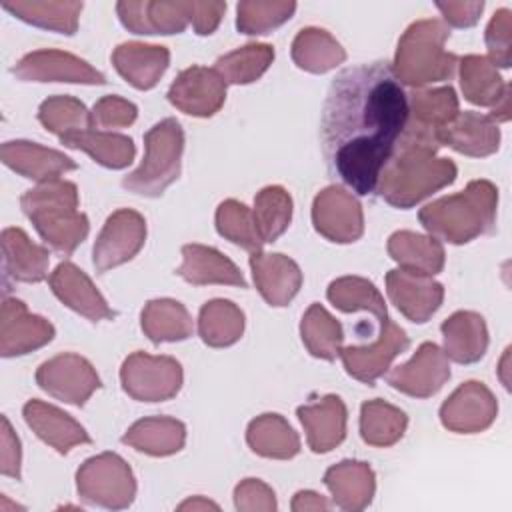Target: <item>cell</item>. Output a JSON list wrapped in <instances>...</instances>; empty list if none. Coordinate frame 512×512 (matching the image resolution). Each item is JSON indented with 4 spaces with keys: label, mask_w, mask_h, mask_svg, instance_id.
Here are the masks:
<instances>
[{
    "label": "cell",
    "mask_w": 512,
    "mask_h": 512,
    "mask_svg": "<svg viewBox=\"0 0 512 512\" xmlns=\"http://www.w3.org/2000/svg\"><path fill=\"white\" fill-rule=\"evenodd\" d=\"M408 118V94L390 62H362L338 72L320 120L330 174L358 196L374 194Z\"/></svg>",
    "instance_id": "1"
},
{
    "label": "cell",
    "mask_w": 512,
    "mask_h": 512,
    "mask_svg": "<svg viewBox=\"0 0 512 512\" xmlns=\"http://www.w3.org/2000/svg\"><path fill=\"white\" fill-rule=\"evenodd\" d=\"M498 190L488 180H472L466 190L430 202L418 214L422 226L452 244L470 242L494 230Z\"/></svg>",
    "instance_id": "2"
},
{
    "label": "cell",
    "mask_w": 512,
    "mask_h": 512,
    "mask_svg": "<svg viewBox=\"0 0 512 512\" xmlns=\"http://www.w3.org/2000/svg\"><path fill=\"white\" fill-rule=\"evenodd\" d=\"M434 150L398 142L390 162L382 170L376 192L396 206L410 208L428 194L448 186L456 178V166L452 160H434Z\"/></svg>",
    "instance_id": "3"
},
{
    "label": "cell",
    "mask_w": 512,
    "mask_h": 512,
    "mask_svg": "<svg viewBox=\"0 0 512 512\" xmlns=\"http://www.w3.org/2000/svg\"><path fill=\"white\" fill-rule=\"evenodd\" d=\"M78 192L72 182L52 180L22 196V210L44 242L70 256L88 234V218L76 212Z\"/></svg>",
    "instance_id": "4"
},
{
    "label": "cell",
    "mask_w": 512,
    "mask_h": 512,
    "mask_svg": "<svg viewBox=\"0 0 512 512\" xmlns=\"http://www.w3.org/2000/svg\"><path fill=\"white\" fill-rule=\"evenodd\" d=\"M450 30L440 20L414 22L398 42L394 72L408 86L448 80L456 68V54L444 50Z\"/></svg>",
    "instance_id": "5"
},
{
    "label": "cell",
    "mask_w": 512,
    "mask_h": 512,
    "mask_svg": "<svg viewBox=\"0 0 512 512\" xmlns=\"http://www.w3.org/2000/svg\"><path fill=\"white\" fill-rule=\"evenodd\" d=\"M146 156L138 170L122 180V186L134 194L160 196L180 174V156L184 134L174 118L152 126L144 136Z\"/></svg>",
    "instance_id": "6"
},
{
    "label": "cell",
    "mask_w": 512,
    "mask_h": 512,
    "mask_svg": "<svg viewBox=\"0 0 512 512\" xmlns=\"http://www.w3.org/2000/svg\"><path fill=\"white\" fill-rule=\"evenodd\" d=\"M78 492L92 504L124 508L134 500L136 484L126 462L116 454H100L78 470Z\"/></svg>",
    "instance_id": "7"
},
{
    "label": "cell",
    "mask_w": 512,
    "mask_h": 512,
    "mask_svg": "<svg viewBox=\"0 0 512 512\" xmlns=\"http://www.w3.org/2000/svg\"><path fill=\"white\" fill-rule=\"evenodd\" d=\"M122 388L136 400L162 402L172 398L182 386V368L174 358L148 356L136 352L126 358L122 370Z\"/></svg>",
    "instance_id": "8"
},
{
    "label": "cell",
    "mask_w": 512,
    "mask_h": 512,
    "mask_svg": "<svg viewBox=\"0 0 512 512\" xmlns=\"http://www.w3.org/2000/svg\"><path fill=\"white\" fill-rule=\"evenodd\" d=\"M36 382L48 394L74 406H84L90 394L100 388V378L90 362L76 354H62L44 362L36 372Z\"/></svg>",
    "instance_id": "9"
},
{
    "label": "cell",
    "mask_w": 512,
    "mask_h": 512,
    "mask_svg": "<svg viewBox=\"0 0 512 512\" xmlns=\"http://www.w3.org/2000/svg\"><path fill=\"white\" fill-rule=\"evenodd\" d=\"M146 238V222L134 210H118L114 212L96 244H94V266L98 272H106L114 266H120L132 260L142 248Z\"/></svg>",
    "instance_id": "10"
},
{
    "label": "cell",
    "mask_w": 512,
    "mask_h": 512,
    "mask_svg": "<svg viewBox=\"0 0 512 512\" xmlns=\"http://www.w3.org/2000/svg\"><path fill=\"white\" fill-rule=\"evenodd\" d=\"M312 220L314 228L332 242H354L364 230L358 200L338 186H330L316 196Z\"/></svg>",
    "instance_id": "11"
},
{
    "label": "cell",
    "mask_w": 512,
    "mask_h": 512,
    "mask_svg": "<svg viewBox=\"0 0 512 512\" xmlns=\"http://www.w3.org/2000/svg\"><path fill=\"white\" fill-rule=\"evenodd\" d=\"M380 338L372 342L370 346L358 348V346H348L342 348L338 354L342 356V362L346 366V372L354 376L360 382H366L368 386L374 384L378 376H382L392 362L396 354L408 348L410 340L404 334L402 328H398L394 322L386 320L380 326Z\"/></svg>",
    "instance_id": "12"
},
{
    "label": "cell",
    "mask_w": 512,
    "mask_h": 512,
    "mask_svg": "<svg viewBox=\"0 0 512 512\" xmlns=\"http://www.w3.org/2000/svg\"><path fill=\"white\" fill-rule=\"evenodd\" d=\"M12 74L22 80L34 82H80V84H106L102 72L94 70L88 62L58 50H38L24 56Z\"/></svg>",
    "instance_id": "13"
},
{
    "label": "cell",
    "mask_w": 512,
    "mask_h": 512,
    "mask_svg": "<svg viewBox=\"0 0 512 512\" xmlns=\"http://www.w3.org/2000/svg\"><path fill=\"white\" fill-rule=\"evenodd\" d=\"M226 98V82L216 70L192 66L184 70L168 90V100L192 116H212Z\"/></svg>",
    "instance_id": "14"
},
{
    "label": "cell",
    "mask_w": 512,
    "mask_h": 512,
    "mask_svg": "<svg viewBox=\"0 0 512 512\" xmlns=\"http://www.w3.org/2000/svg\"><path fill=\"white\" fill-rule=\"evenodd\" d=\"M386 290L396 308L412 322H426L442 304L444 288L432 276L390 270L386 276Z\"/></svg>",
    "instance_id": "15"
},
{
    "label": "cell",
    "mask_w": 512,
    "mask_h": 512,
    "mask_svg": "<svg viewBox=\"0 0 512 512\" xmlns=\"http://www.w3.org/2000/svg\"><path fill=\"white\" fill-rule=\"evenodd\" d=\"M498 412L492 392L482 382L462 384L440 408V420L454 432H480L488 428Z\"/></svg>",
    "instance_id": "16"
},
{
    "label": "cell",
    "mask_w": 512,
    "mask_h": 512,
    "mask_svg": "<svg viewBox=\"0 0 512 512\" xmlns=\"http://www.w3.org/2000/svg\"><path fill=\"white\" fill-rule=\"evenodd\" d=\"M448 378L450 366L446 354L436 344L424 342L408 364L398 366L388 374V384L404 394L428 398L436 394Z\"/></svg>",
    "instance_id": "17"
},
{
    "label": "cell",
    "mask_w": 512,
    "mask_h": 512,
    "mask_svg": "<svg viewBox=\"0 0 512 512\" xmlns=\"http://www.w3.org/2000/svg\"><path fill=\"white\" fill-rule=\"evenodd\" d=\"M122 24L134 34H178L188 22V2H118Z\"/></svg>",
    "instance_id": "18"
},
{
    "label": "cell",
    "mask_w": 512,
    "mask_h": 512,
    "mask_svg": "<svg viewBox=\"0 0 512 512\" xmlns=\"http://www.w3.org/2000/svg\"><path fill=\"white\" fill-rule=\"evenodd\" d=\"M408 104H412V122L406 124L404 134L436 144H440V130L458 116V98L450 86L414 92L412 98H408Z\"/></svg>",
    "instance_id": "19"
},
{
    "label": "cell",
    "mask_w": 512,
    "mask_h": 512,
    "mask_svg": "<svg viewBox=\"0 0 512 512\" xmlns=\"http://www.w3.org/2000/svg\"><path fill=\"white\" fill-rule=\"evenodd\" d=\"M250 266L256 288L272 306H286L302 284L300 268L282 254L252 252Z\"/></svg>",
    "instance_id": "20"
},
{
    "label": "cell",
    "mask_w": 512,
    "mask_h": 512,
    "mask_svg": "<svg viewBox=\"0 0 512 512\" xmlns=\"http://www.w3.org/2000/svg\"><path fill=\"white\" fill-rule=\"evenodd\" d=\"M52 292L72 310L84 314L90 320H102V318H114L116 312L110 310L106 300L100 296V292L94 288L90 278L78 270L70 262H62L54 274L50 276Z\"/></svg>",
    "instance_id": "21"
},
{
    "label": "cell",
    "mask_w": 512,
    "mask_h": 512,
    "mask_svg": "<svg viewBox=\"0 0 512 512\" xmlns=\"http://www.w3.org/2000/svg\"><path fill=\"white\" fill-rule=\"evenodd\" d=\"M438 140L466 156H488L498 150L500 130L490 116L462 112L440 130Z\"/></svg>",
    "instance_id": "22"
},
{
    "label": "cell",
    "mask_w": 512,
    "mask_h": 512,
    "mask_svg": "<svg viewBox=\"0 0 512 512\" xmlns=\"http://www.w3.org/2000/svg\"><path fill=\"white\" fill-rule=\"evenodd\" d=\"M2 162L26 178L48 182L56 180L58 174L76 170L78 164L62 152L42 148L34 142H6L2 148Z\"/></svg>",
    "instance_id": "23"
},
{
    "label": "cell",
    "mask_w": 512,
    "mask_h": 512,
    "mask_svg": "<svg viewBox=\"0 0 512 512\" xmlns=\"http://www.w3.org/2000/svg\"><path fill=\"white\" fill-rule=\"evenodd\" d=\"M24 418H26V424L38 434V438L54 446L60 454H66L74 444L90 442V436L86 434V430L56 406L30 400L24 406Z\"/></svg>",
    "instance_id": "24"
},
{
    "label": "cell",
    "mask_w": 512,
    "mask_h": 512,
    "mask_svg": "<svg viewBox=\"0 0 512 512\" xmlns=\"http://www.w3.org/2000/svg\"><path fill=\"white\" fill-rule=\"evenodd\" d=\"M298 418L314 452H328L344 440L346 408L338 396H326L318 404L300 406Z\"/></svg>",
    "instance_id": "25"
},
{
    "label": "cell",
    "mask_w": 512,
    "mask_h": 512,
    "mask_svg": "<svg viewBox=\"0 0 512 512\" xmlns=\"http://www.w3.org/2000/svg\"><path fill=\"white\" fill-rule=\"evenodd\" d=\"M168 60L170 52L164 46H146L138 42L120 44L112 54L116 70L138 90L152 88L168 68Z\"/></svg>",
    "instance_id": "26"
},
{
    "label": "cell",
    "mask_w": 512,
    "mask_h": 512,
    "mask_svg": "<svg viewBox=\"0 0 512 512\" xmlns=\"http://www.w3.org/2000/svg\"><path fill=\"white\" fill-rule=\"evenodd\" d=\"M184 262L178 268V274L192 284H232L246 288V280L236 268L232 260L222 256L214 248H206L200 244H186L182 248Z\"/></svg>",
    "instance_id": "27"
},
{
    "label": "cell",
    "mask_w": 512,
    "mask_h": 512,
    "mask_svg": "<svg viewBox=\"0 0 512 512\" xmlns=\"http://www.w3.org/2000/svg\"><path fill=\"white\" fill-rule=\"evenodd\" d=\"M446 356L460 364L480 360L488 346V330L484 318L474 312H456L442 324Z\"/></svg>",
    "instance_id": "28"
},
{
    "label": "cell",
    "mask_w": 512,
    "mask_h": 512,
    "mask_svg": "<svg viewBox=\"0 0 512 512\" xmlns=\"http://www.w3.org/2000/svg\"><path fill=\"white\" fill-rule=\"evenodd\" d=\"M388 252L402 270L418 274H438L444 266V248L436 238L420 236L408 230L394 232L388 240Z\"/></svg>",
    "instance_id": "29"
},
{
    "label": "cell",
    "mask_w": 512,
    "mask_h": 512,
    "mask_svg": "<svg viewBox=\"0 0 512 512\" xmlns=\"http://www.w3.org/2000/svg\"><path fill=\"white\" fill-rule=\"evenodd\" d=\"M4 270L20 282H42L48 270V252L30 242L20 228L2 232Z\"/></svg>",
    "instance_id": "30"
},
{
    "label": "cell",
    "mask_w": 512,
    "mask_h": 512,
    "mask_svg": "<svg viewBox=\"0 0 512 512\" xmlns=\"http://www.w3.org/2000/svg\"><path fill=\"white\" fill-rule=\"evenodd\" d=\"M324 484L334 494V500L340 508L354 510L370 504L374 494V474L364 462H342L332 466Z\"/></svg>",
    "instance_id": "31"
},
{
    "label": "cell",
    "mask_w": 512,
    "mask_h": 512,
    "mask_svg": "<svg viewBox=\"0 0 512 512\" xmlns=\"http://www.w3.org/2000/svg\"><path fill=\"white\" fill-rule=\"evenodd\" d=\"M184 424L172 418H146L136 422L124 436L122 442L134 446L138 452L152 456L174 454L184 444Z\"/></svg>",
    "instance_id": "32"
},
{
    "label": "cell",
    "mask_w": 512,
    "mask_h": 512,
    "mask_svg": "<svg viewBox=\"0 0 512 512\" xmlns=\"http://www.w3.org/2000/svg\"><path fill=\"white\" fill-rule=\"evenodd\" d=\"M60 142L68 148H78L88 152L94 158V162L114 170L128 166L134 158V142L132 138L122 134L84 130V132L62 136Z\"/></svg>",
    "instance_id": "33"
},
{
    "label": "cell",
    "mask_w": 512,
    "mask_h": 512,
    "mask_svg": "<svg viewBox=\"0 0 512 512\" xmlns=\"http://www.w3.org/2000/svg\"><path fill=\"white\" fill-rule=\"evenodd\" d=\"M292 58L298 68L322 74L338 66L346 58V52L326 30L306 28L294 38Z\"/></svg>",
    "instance_id": "34"
},
{
    "label": "cell",
    "mask_w": 512,
    "mask_h": 512,
    "mask_svg": "<svg viewBox=\"0 0 512 512\" xmlns=\"http://www.w3.org/2000/svg\"><path fill=\"white\" fill-rule=\"evenodd\" d=\"M460 78L466 100L478 106H496L508 88L496 66L484 56H464L460 62Z\"/></svg>",
    "instance_id": "35"
},
{
    "label": "cell",
    "mask_w": 512,
    "mask_h": 512,
    "mask_svg": "<svg viewBox=\"0 0 512 512\" xmlns=\"http://www.w3.org/2000/svg\"><path fill=\"white\" fill-rule=\"evenodd\" d=\"M250 448L268 458H292L300 450L298 436L278 414H264L248 428Z\"/></svg>",
    "instance_id": "36"
},
{
    "label": "cell",
    "mask_w": 512,
    "mask_h": 512,
    "mask_svg": "<svg viewBox=\"0 0 512 512\" xmlns=\"http://www.w3.org/2000/svg\"><path fill=\"white\" fill-rule=\"evenodd\" d=\"M2 8L28 24L70 36L76 32L82 2H2Z\"/></svg>",
    "instance_id": "37"
},
{
    "label": "cell",
    "mask_w": 512,
    "mask_h": 512,
    "mask_svg": "<svg viewBox=\"0 0 512 512\" xmlns=\"http://www.w3.org/2000/svg\"><path fill=\"white\" fill-rule=\"evenodd\" d=\"M142 330L154 344L184 340L192 332L186 308L174 300H152L142 312Z\"/></svg>",
    "instance_id": "38"
},
{
    "label": "cell",
    "mask_w": 512,
    "mask_h": 512,
    "mask_svg": "<svg viewBox=\"0 0 512 512\" xmlns=\"http://www.w3.org/2000/svg\"><path fill=\"white\" fill-rule=\"evenodd\" d=\"M244 328L242 312L228 300H212L202 306L198 318L200 338L208 346L234 344Z\"/></svg>",
    "instance_id": "39"
},
{
    "label": "cell",
    "mask_w": 512,
    "mask_h": 512,
    "mask_svg": "<svg viewBox=\"0 0 512 512\" xmlns=\"http://www.w3.org/2000/svg\"><path fill=\"white\" fill-rule=\"evenodd\" d=\"M328 300L342 312L368 310L376 316L380 326L388 320L386 306H384L380 292L374 288L372 282H368L364 278L346 276V278L334 280L328 288Z\"/></svg>",
    "instance_id": "40"
},
{
    "label": "cell",
    "mask_w": 512,
    "mask_h": 512,
    "mask_svg": "<svg viewBox=\"0 0 512 512\" xmlns=\"http://www.w3.org/2000/svg\"><path fill=\"white\" fill-rule=\"evenodd\" d=\"M406 414L382 400L362 404L360 432L366 444L390 446L402 438L406 430Z\"/></svg>",
    "instance_id": "41"
},
{
    "label": "cell",
    "mask_w": 512,
    "mask_h": 512,
    "mask_svg": "<svg viewBox=\"0 0 512 512\" xmlns=\"http://www.w3.org/2000/svg\"><path fill=\"white\" fill-rule=\"evenodd\" d=\"M274 60V50L268 44H248L216 60L214 70L230 84H248L258 80Z\"/></svg>",
    "instance_id": "42"
},
{
    "label": "cell",
    "mask_w": 512,
    "mask_h": 512,
    "mask_svg": "<svg viewBox=\"0 0 512 512\" xmlns=\"http://www.w3.org/2000/svg\"><path fill=\"white\" fill-rule=\"evenodd\" d=\"M302 340L312 356L334 360L340 352V342L344 340L342 326L320 306L312 304L302 318Z\"/></svg>",
    "instance_id": "43"
},
{
    "label": "cell",
    "mask_w": 512,
    "mask_h": 512,
    "mask_svg": "<svg viewBox=\"0 0 512 512\" xmlns=\"http://www.w3.org/2000/svg\"><path fill=\"white\" fill-rule=\"evenodd\" d=\"M254 224L262 242H274L290 224L292 200L280 186L264 188L254 200Z\"/></svg>",
    "instance_id": "44"
},
{
    "label": "cell",
    "mask_w": 512,
    "mask_h": 512,
    "mask_svg": "<svg viewBox=\"0 0 512 512\" xmlns=\"http://www.w3.org/2000/svg\"><path fill=\"white\" fill-rule=\"evenodd\" d=\"M216 228L230 242H234L250 252H260V248L264 244L256 230L254 216L250 214V210L244 204H240L236 200H226L218 206Z\"/></svg>",
    "instance_id": "45"
},
{
    "label": "cell",
    "mask_w": 512,
    "mask_h": 512,
    "mask_svg": "<svg viewBox=\"0 0 512 512\" xmlns=\"http://www.w3.org/2000/svg\"><path fill=\"white\" fill-rule=\"evenodd\" d=\"M38 118L46 126V130L58 134L60 138L92 128V120L84 104L68 96H56L46 100L40 106Z\"/></svg>",
    "instance_id": "46"
},
{
    "label": "cell",
    "mask_w": 512,
    "mask_h": 512,
    "mask_svg": "<svg viewBox=\"0 0 512 512\" xmlns=\"http://www.w3.org/2000/svg\"><path fill=\"white\" fill-rule=\"evenodd\" d=\"M294 2H240L236 26L242 34H266L294 14Z\"/></svg>",
    "instance_id": "47"
},
{
    "label": "cell",
    "mask_w": 512,
    "mask_h": 512,
    "mask_svg": "<svg viewBox=\"0 0 512 512\" xmlns=\"http://www.w3.org/2000/svg\"><path fill=\"white\" fill-rule=\"evenodd\" d=\"M512 12L508 8H500L488 28H486V46L490 54V62L500 68L510 66V54H512Z\"/></svg>",
    "instance_id": "48"
},
{
    "label": "cell",
    "mask_w": 512,
    "mask_h": 512,
    "mask_svg": "<svg viewBox=\"0 0 512 512\" xmlns=\"http://www.w3.org/2000/svg\"><path fill=\"white\" fill-rule=\"evenodd\" d=\"M90 120H92V126H98V128L126 126L136 120V106L118 96H106L94 106Z\"/></svg>",
    "instance_id": "49"
},
{
    "label": "cell",
    "mask_w": 512,
    "mask_h": 512,
    "mask_svg": "<svg viewBox=\"0 0 512 512\" xmlns=\"http://www.w3.org/2000/svg\"><path fill=\"white\" fill-rule=\"evenodd\" d=\"M226 10V2H188L190 22L196 34H212Z\"/></svg>",
    "instance_id": "50"
},
{
    "label": "cell",
    "mask_w": 512,
    "mask_h": 512,
    "mask_svg": "<svg viewBox=\"0 0 512 512\" xmlns=\"http://www.w3.org/2000/svg\"><path fill=\"white\" fill-rule=\"evenodd\" d=\"M436 8L444 14L448 24L466 28L476 24L484 10V2H436Z\"/></svg>",
    "instance_id": "51"
},
{
    "label": "cell",
    "mask_w": 512,
    "mask_h": 512,
    "mask_svg": "<svg viewBox=\"0 0 512 512\" xmlns=\"http://www.w3.org/2000/svg\"><path fill=\"white\" fill-rule=\"evenodd\" d=\"M2 428H4V450H2V474L20 478V444L18 438L12 436L10 422L6 416H2Z\"/></svg>",
    "instance_id": "52"
}]
</instances>
